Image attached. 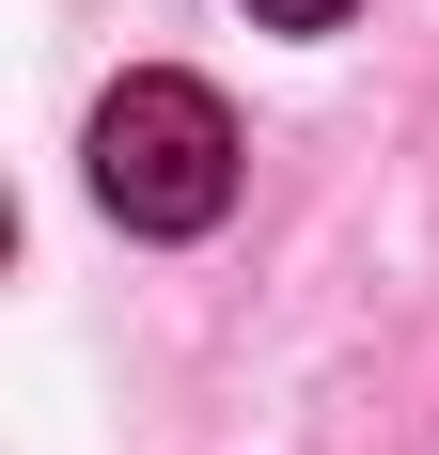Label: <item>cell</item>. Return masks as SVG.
Returning <instances> with one entry per match:
<instances>
[{
	"label": "cell",
	"instance_id": "cell-2",
	"mask_svg": "<svg viewBox=\"0 0 439 455\" xmlns=\"http://www.w3.org/2000/svg\"><path fill=\"white\" fill-rule=\"evenodd\" d=\"M267 32H330V16H346V0H251Z\"/></svg>",
	"mask_w": 439,
	"mask_h": 455
},
{
	"label": "cell",
	"instance_id": "cell-1",
	"mask_svg": "<svg viewBox=\"0 0 439 455\" xmlns=\"http://www.w3.org/2000/svg\"><path fill=\"white\" fill-rule=\"evenodd\" d=\"M94 204L126 235H204L220 204H235V110H220L204 79H173V63H141V79L94 110Z\"/></svg>",
	"mask_w": 439,
	"mask_h": 455
}]
</instances>
